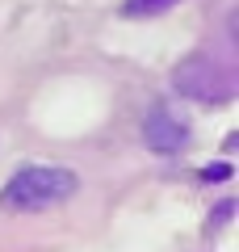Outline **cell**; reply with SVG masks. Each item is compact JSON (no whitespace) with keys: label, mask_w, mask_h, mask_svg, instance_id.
<instances>
[{"label":"cell","mask_w":239,"mask_h":252,"mask_svg":"<svg viewBox=\"0 0 239 252\" xmlns=\"http://www.w3.org/2000/svg\"><path fill=\"white\" fill-rule=\"evenodd\" d=\"M80 189V177L59 164H30V168L13 172V181L0 189V202L9 210H51L67 202Z\"/></svg>","instance_id":"1"},{"label":"cell","mask_w":239,"mask_h":252,"mask_svg":"<svg viewBox=\"0 0 239 252\" xmlns=\"http://www.w3.org/2000/svg\"><path fill=\"white\" fill-rule=\"evenodd\" d=\"M172 89L180 97H193V101H227L231 97V80L222 76V67L214 59H202V55L185 59L172 72Z\"/></svg>","instance_id":"2"},{"label":"cell","mask_w":239,"mask_h":252,"mask_svg":"<svg viewBox=\"0 0 239 252\" xmlns=\"http://www.w3.org/2000/svg\"><path fill=\"white\" fill-rule=\"evenodd\" d=\"M143 143L151 152H159V156H172V152H180L189 143V122L177 118L172 109H151L143 118Z\"/></svg>","instance_id":"3"},{"label":"cell","mask_w":239,"mask_h":252,"mask_svg":"<svg viewBox=\"0 0 239 252\" xmlns=\"http://www.w3.org/2000/svg\"><path fill=\"white\" fill-rule=\"evenodd\" d=\"M172 4H180V0H126L122 13L126 17H155V13L172 9Z\"/></svg>","instance_id":"4"},{"label":"cell","mask_w":239,"mask_h":252,"mask_svg":"<svg viewBox=\"0 0 239 252\" xmlns=\"http://www.w3.org/2000/svg\"><path fill=\"white\" fill-rule=\"evenodd\" d=\"M231 177V164L227 160H218V164H210V168H202V181H227Z\"/></svg>","instance_id":"5"},{"label":"cell","mask_w":239,"mask_h":252,"mask_svg":"<svg viewBox=\"0 0 239 252\" xmlns=\"http://www.w3.org/2000/svg\"><path fill=\"white\" fill-rule=\"evenodd\" d=\"M231 215H235V202H222V206L214 210V227H218V223H227Z\"/></svg>","instance_id":"6"}]
</instances>
